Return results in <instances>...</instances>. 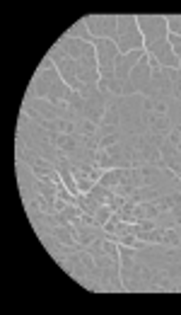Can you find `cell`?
<instances>
[{
	"label": "cell",
	"instance_id": "obj_18",
	"mask_svg": "<svg viewBox=\"0 0 181 315\" xmlns=\"http://www.w3.org/2000/svg\"><path fill=\"white\" fill-rule=\"evenodd\" d=\"M157 226H159V228H176V226H179V223H176V218L171 216V211H162V214H159V216H157V221H155Z\"/></svg>",
	"mask_w": 181,
	"mask_h": 315
},
{
	"label": "cell",
	"instance_id": "obj_8",
	"mask_svg": "<svg viewBox=\"0 0 181 315\" xmlns=\"http://www.w3.org/2000/svg\"><path fill=\"white\" fill-rule=\"evenodd\" d=\"M58 41L65 46V54H68L70 59H75V61H80V59H84L87 54H95V51H97L95 44L82 41V39H70V36H65V34L60 36Z\"/></svg>",
	"mask_w": 181,
	"mask_h": 315
},
{
	"label": "cell",
	"instance_id": "obj_2",
	"mask_svg": "<svg viewBox=\"0 0 181 315\" xmlns=\"http://www.w3.org/2000/svg\"><path fill=\"white\" fill-rule=\"evenodd\" d=\"M138 27H140V34L145 39V46L157 44V41H167L169 36L167 17H162V15H140L138 17Z\"/></svg>",
	"mask_w": 181,
	"mask_h": 315
},
{
	"label": "cell",
	"instance_id": "obj_5",
	"mask_svg": "<svg viewBox=\"0 0 181 315\" xmlns=\"http://www.w3.org/2000/svg\"><path fill=\"white\" fill-rule=\"evenodd\" d=\"M126 83L131 85V90L135 95H145V92H147V87L152 83V68H150V63H147V56L133 68Z\"/></svg>",
	"mask_w": 181,
	"mask_h": 315
},
{
	"label": "cell",
	"instance_id": "obj_15",
	"mask_svg": "<svg viewBox=\"0 0 181 315\" xmlns=\"http://www.w3.org/2000/svg\"><path fill=\"white\" fill-rule=\"evenodd\" d=\"M111 216H114L111 206H109V204H102L99 208H97V214H95V223L99 226V228H104V223H107Z\"/></svg>",
	"mask_w": 181,
	"mask_h": 315
},
{
	"label": "cell",
	"instance_id": "obj_19",
	"mask_svg": "<svg viewBox=\"0 0 181 315\" xmlns=\"http://www.w3.org/2000/svg\"><path fill=\"white\" fill-rule=\"evenodd\" d=\"M167 24H169V32H171V34L181 36V15H169Z\"/></svg>",
	"mask_w": 181,
	"mask_h": 315
},
{
	"label": "cell",
	"instance_id": "obj_1",
	"mask_svg": "<svg viewBox=\"0 0 181 315\" xmlns=\"http://www.w3.org/2000/svg\"><path fill=\"white\" fill-rule=\"evenodd\" d=\"M116 46L121 54H128V51H138L143 48V34H140V27H138V17L133 15H119V32H116Z\"/></svg>",
	"mask_w": 181,
	"mask_h": 315
},
{
	"label": "cell",
	"instance_id": "obj_23",
	"mask_svg": "<svg viewBox=\"0 0 181 315\" xmlns=\"http://www.w3.org/2000/svg\"><path fill=\"white\" fill-rule=\"evenodd\" d=\"M169 75H171V85H181V68H176V71H171Z\"/></svg>",
	"mask_w": 181,
	"mask_h": 315
},
{
	"label": "cell",
	"instance_id": "obj_17",
	"mask_svg": "<svg viewBox=\"0 0 181 315\" xmlns=\"http://www.w3.org/2000/svg\"><path fill=\"white\" fill-rule=\"evenodd\" d=\"M75 133H80V136H92V133H97V124L89 119H80L77 124H75Z\"/></svg>",
	"mask_w": 181,
	"mask_h": 315
},
{
	"label": "cell",
	"instance_id": "obj_25",
	"mask_svg": "<svg viewBox=\"0 0 181 315\" xmlns=\"http://www.w3.org/2000/svg\"><path fill=\"white\" fill-rule=\"evenodd\" d=\"M174 99L181 102V85H174Z\"/></svg>",
	"mask_w": 181,
	"mask_h": 315
},
{
	"label": "cell",
	"instance_id": "obj_7",
	"mask_svg": "<svg viewBox=\"0 0 181 315\" xmlns=\"http://www.w3.org/2000/svg\"><path fill=\"white\" fill-rule=\"evenodd\" d=\"M147 54H150V56H155V59L159 61V66H162V68H171V71L181 68L179 59H176L174 48H171V44H169V39H167V41H157V44H150V46H147Z\"/></svg>",
	"mask_w": 181,
	"mask_h": 315
},
{
	"label": "cell",
	"instance_id": "obj_22",
	"mask_svg": "<svg viewBox=\"0 0 181 315\" xmlns=\"http://www.w3.org/2000/svg\"><path fill=\"white\" fill-rule=\"evenodd\" d=\"M167 104L169 102H157L155 99V114H167Z\"/></svg>",
	"mask_w": 181,
	"mask_h": 315
},
{
	"label": "cell",
	"instance_id": "obj_10",
	"mask_svg": "<svg viewBox=\"0 0 181 315\" xmlns=\"http://www.w3.org/2000/svg\"><path fill=\"white\" fill-rule=\"evenodd\" d=\"M171 131V121L167 119V114H152V121H150V133H162V136H169Z\"/></svg>",
	"mask_w": 181,
	"mask_h": 315
},
{
	"label": "cell",
	"instance_id": "obj_9",
	"mask_svg": "<svg viewBox=\"0 0 181 315\" xmlns=\"http://www.w3.org/2000/svg\"><path fill=\"white\" fill-rule=\"evenodd\" d=\"M65 36H70V39H82V41H89V44H95V36L89 34V29H87V22L84 20H80V22H75L65 32Z\"/></svg>",
	"mask_w": 181,
	"mask_h": 315
},
{
	"label": "cell",
	"instance_id": "obj_11",
	"mask_svg": "<svg viewBox=\"0 0 181 315\" xmlns=\"http://www.w3.org/2000/svg\"><path fill=\"white\" fill-rule=\"evenodd\" d=\"M92 196H95L97 201H99V204H107L109 199H111V196H114V189H109V187H104V184H102V182H97L95 187H92Z\"/></svg>",
	"mask_w": 181,
	"mask_h": 315
},
{
	"label": "cell",
	"instance_id": "obj_13",
	"mask_svg": "<svg viewBox=\"0 0 181 315\" xmlns=\"http://www.w3.org/2000/svg\"><path fill=\"white\" fill-rule=\"evenodd\" d=\"M53 170H56V168H53V165H51L48 160H44V158H36V163L32 165V172L36 175V180H41L44 175H51Z\"/></svg>",
	"mask_w": 181,
	"mask_h": 315
},
{
	"label": "cell",
	"instance_id": "obj_24",
	"mask_svg": "<svg viewBox=\"0 0 181 315\" xmlns=\"http://www.w3.org/2000/svg\"><path fill=\"white\" fill-rule=\"evenodd\" d=\"M68 206V201H63V199H56V211H63Z\"/></svg>",
	"mask_w": 181,
	"mask_h": 315
},
{
	"label": "cell",
	"instance_id": "obj_20",
	"mask_svg": "<svg viewBox=\"0 0 181 315\" xmlns=\"http://www.w3.org/2000/svg\"><path fill=\"white\" fill-rule=\"evenodd\" d=\"M159 153H162V160H169L171 155H176V153H179V148H176V145H174V143H171V141L167 138V143L159 148Z\"/></svg>",
	"mask_w": 181,
	"mask_h": 315
},
{
	"label": "cell",
	"instance_id": "obj_27",
	"mask_svg": "<svg viewBox=\"0 0 181 315\" xmlns=\"http://www.w3.org/2000/svg\"><path fill=\"white\" fill-rule=\"evenodd\" d=\"M179 126H181V121H179Z\"/></svg>",
	"mask_w": 181,
	"mask_h": 315
},
{
	"label": "cell",
	"instance_id": "obj_6",
	"mask_svg": "<svg viewBox=\"0 0 181 315\" xmlns=\"http://www.w3.org/2000/svg\"><path fill=\"white\" fill-rule=\"evenodd\" d=\"M145 56H147V54H145L143 48H138V51H128V54H119V59H116V63H114V75H116V80H119V83H126L128 75H131V71L145 59Z\"/></svg>",
	"mask_w": 181,
	"mask_h": 315
},
{
	"label": "cell",
	"instance_id": "obj_14",
	"mask_svg": "<svg viewBox=\"0 0 181 315\" xmlns=\"http://www.w3.org/2000/svg\"><path fill=\"white\" fill-rule=\"evenodd\" d=\"M102 124H111V126H119L121 124V117H119V107H116V102H111L104 112V117H102Z\"/></svg>",
	"mask_w": 181,
	"mask_h": 315
},
{
	"label": "cell",
	"instance_id": "obj_26",
	"mask_svg": "<svg viewBox=\"0 0 181 315\" xmlns=\"http://www.w3.org/2000/svg\"><path fill=\"white\" fill-rule=\"evenodd\" d=\"M179 180H181V172H179Z\"/></svg>",
	"mask_w": 181,
	"mask_h": 315
},
{
	"label": "cell",
	"instance_id": "obj_12",
	"mask_svg": "<svg viewBox=\"0 0 181 315\" xmlns=\"http://www.w3.org/2000/svg\"><path fill=\"white\" fill-rule=\"evenodd\" d=\"M167 119L171 121V126H179V121H181V102H179V99H169Z\"/></svg>",
	"mask_w": 181,
	"mask_h": 315
},
{
	"label": "cell",
	"instance_id": "obj_3",
	"mask_svg": "<svg viewBox=\"0 0 181 315\" xmlns=\"http://www.w3.org/2000/svg\"><path fill=\"white\" fill-rule=\"evenodd\" d=\"M84 22L95 39H116V32H119L116 15H89V17H84Z\"/></svg>",
	"mask_w": 181,
	"mask_h": 315
},
{
	"label": "cell",
	"instance_id": "obj_4",
	"mask_svg": "<svg viewBox=\"0 0 181 315\" xmlns=\"http://www.w3.org/2000/svg\"><path fill=\"white\" fill-rule=\"evenodd\" d=\"M95 48H97V63H99V75L102 73H114V63H116V59L121 54L116 41L95 39Z\"/></svg>",
	"mask_w": 181,
	"mask_h": 315
},
{
	"label": "cell",
	"instance_id": "obj_16",
	"mask_svg": "<svg viewBox=\"0 0 181 315\" xmlns=\"http://www.w3.org/2000/svg\"><path fill=\"white\" fill-rule=\"evenodd\" d=\"M179 238H181L179 226H176V228H167L164 230V240H162V245H167V247H179Z\"/></svg>",
	"mask_w": 181,
	"mask_h": 315
},
{
	"label": "cell",
	"instance_id": "obj_21",
	"mask_svg": "<svg viewBox=\"0 0 181 315\" xmlns=\"http://www.w3.org/2000/svg\"><path fill=\"white\" fill-rule=\"evenodd\" d=\"M169 141L179 148L181 153V126H171V131H169Z\"/></svg>",
	"mask_w": 181,
	"mask_h": 315
}]
</instances>
